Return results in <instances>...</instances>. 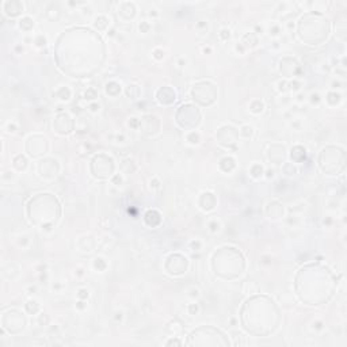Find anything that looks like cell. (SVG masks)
I'll return each instance as SVG.
<instances>
[{
    "mask_svg": "<svg viewBox=\"0 0 347 347\" xmlns=\"http://www.w3.org/2000/svg\"><path fill=\"white\" fill-rule=\"evenodd\" d=\"M18 24H19L20 30H23V31L29 33V31H31V30H33V27H34V20H33V18H31V16H29V15H24V16H22V18L19 19Z\"/></svg>",
    "mask_w": 347,
    "mask_h": 347,
    "instance_id": "cell-8",
    "label": "cell"
},
{
    "mask_svg": "<svg viewBox=\"0 0 347 347\" xmlns=\"http://www.w3.org/2000/svg\"><path fill=\"white\" fill-rule=\"evenodd\" d=\"M289 88L293 89V91H300V88H301V81L297 80V79H294L293 81H290V83H289Z\"/></svg>",
    "mask_w": 347,
    "mask_h": 347,
    "instance_id": "cell-35",
    "label": "cell"
},
{
    "mask_svg": "<svg viewBox=\"0 0 347 347\" xmlns=\"http://www.w3.org/2000/svg\"><path fill=\"white\" fill-rule=\"evenodd\" d=\"M298 62L295 61L294 58L292 57H284L281 60V62H279V69H281V73L286 76V78H292V76H294L295 73V71H297V68H298Z\"/></svg>",
    "mask_w": 347,
    "mask_h": 347,
    "instance_id": "cell-2",
    "label": "cell"
},
{
    "mask_svg": "<svg viewBox=\"0 0 347 347\" xmlns=\"http://www.w3.org/2000/svg\"><path fill=\"white\" fill-rule=\"evenodd\" d=\"M202 195L206 198V201H205V203H199L201 209L205 210V212L213 210V209L216 208V198H214V195L212 194V192H202Z\"/></svg>",
    "mask_w": 347,
    "mask_h": 347,
    "instance_id": "cell-5",
    "label": "cell"
},
{
    "mask_svg": "<svg viewBox=\"0 0 347 347\" xmlns=\"http://www.w3.org/2000/svg\"><path fill=\"white\" fill-rule=\"evenodd\" d=\"M220 221L217 220V218H212L210 221L208 222V228H209V230H210L212 233H217L218 230H220Z\"/></svg>",
    "mask_w": 347,
    "mask_h": 347,
    "instance_id": "cell-24",
    "label": "cell"
},
{
    "mask_svg": "<svg viewBox=\"0 0 347 347\" xmlns=\"http://www.w3.org/2000/svg\"><path fill=\"white\" fill-rule=\"evenodd\" d=\"M114 319H115V321H117V323H121L122 321V319H123V313L121 311H117L114 313Z\"/></svg>",
    "mask_w": 347,
    "mask_h": 347,
    "instance_id": "cell-48",
    "label": "cell"
},
{
    "mask_svg": "<svg viewBox=\"0 0 347 347\" xmlns=\"http://www.w3.org/2000/svg\"><path fill=\"white\" fill-rule=\"evenodd\" d=\"M327 102L331 106H335V105H338L340 102V95L338 92H329L328 95H327Z\"/></svg>",
    "mask_w": 347,
    "mask_h": 347,
    "instance_id": "cell-25",
    "label": "cell"
},
{
    "mask_svg": "<svg viewBox=\"0 0 347 347\" xmlns=\"http://www.w3.org/2000/svg\"><path fill=\"white\" fill-rule=\"evenodd\" d=\"M27 159H26V156H23V155H18V156H15L14 157V160H12V165H14V168L16 171H24L27 168Z\"/></svg>",
    "mask_w": 347,
    "mask_h": 347,
    "instance_id": "cell-10",
    "label": "cell"
},
{
    "mask_svg": "<svg viewBox=\"0 0 347 347\" xmlns=\"http://www.w3.org/2000/svg\"><path fill=\"white\" fill-rule=\"evenodd\" d=\"M186 140L190 144L197 145V144H199V141H201V136H199L198 132H190V133L186 134Z\"/></svg>",
    "mask_w": 347,
    "mask_h": 347,
    "instance_id": "cell-20",
    "label": "cell"
},
{
    "mask_svg": "<svg viewBox=\"0 0 347 347\" xmlns=\"http://www.w3.org/2000/svg\"><path fill=\"white\" fill-rule=\"evenodd\" d=\"M312 328L313 329H321L323 328V323L321 321H315L313 324H312Z\"/></svg>",
    "mask_w": 347,
    "mask_h": 347,
    "instance_id": "cell-51",
    "label": "cell"
},
{
    "mask_svg": "<svg viewBox=\"0 0 347 347\" xmlns=\"http://www.w3.org/2000/svg\"><path fill=\"white\" fill-rule=\"evenodd\" d=\"M127 125H129V127H132V129L137 130L140 127V119L136 117H132V118H129V121H127Z\"/></svg>",
    "mask_w": 347,
    "mask_h": 347,
    "instance_id": "cell-32",
    "label": "cell"
},
{
    "mask_svg": "<svg viewBox=\"0 0 347 347\" xmlns=\"http://www.w3.org/2000/svg\"><path fill=\"white\" fill-rule=\"evenodd\" d=\"M14 176H15V175H14V172H12V171H6V172L2 175L3 181H7V179H10V181H11V179L14 178Z\"/></svg>",
    "mask_w": 347,
    "mask_h": 347,
    "instance_id": "cell-45",
    "label": "cell"
},
{
    "mask_svg": "<svg viewBox=\"0 0 347 347\" xmlns=\"http://www.w3.org/2000/svg\"><path fill=\"white\" fill-rule=\"evenodd\" d=\"M98 98V91L94 87H89L85 89V92H84V99L85 100H95Z\"/></svg>",
    "mask_w": 347,
    "mask_h": 347,
    "instance_id": "cell-23",
    "label": "cell"
},
{
    "mask_svg": "<svg viewBox=\"0 0 347 347\" xmlns=\"http://www.w3.org/2000/svg\"><path fill=\"white\" fill-rule=\"evenodd\" d=\"M117 140L119 141V143H122V141L125 140V136H123V134H117Z\"/></svg>",
    "mask_w": 347,
    "mask_h": 347,
    "instance_id": "cell-59",
    "label": "cell"
},
{
    "mask_svg": "<svg viewBox=\"0 0 347 347\" xmlns=\"http://www.w3.org/2000/svg\"><path fill=\"white\" fill-rule=\"evenodd\" d=\"M263 31H264V29H263L262 24H256V26H255V31H254L256 35H258V34H262Z\"/></svg>",
    "mask_w": 347,
    "mask_h": 347,
    "instance_id": "cell-50",
    "label": "cell"
},
{
    "mask_svg": "<svg viewBox=\"0 0 347 347\" xmlns=\"http://www.w3.org/2000/svg\"><path fill=\"white\" fill-rule=\"evenodd\" d=\"M278 89H279L281 92H286L289 89V83L286 80H281V81H278Z\"/></svg>",
    "mask_w": 347,
    "mask_h": 347,
    "instance_id": "cell-36",
    "label": "cell"
},
{
    "mask_svg": "<svg viewBox=\"0 0 347 347\" xmlns=\"http://www.w3.org/2000/svg\"><path fill=\"white\" fill-rule=\"evenodd\" d=\"M195 29L198 30L199 33H206L208 31V22L206 20H199V22H197Z\"/></svg>",
    "mask_w": 347,
    "mask_h": 347,
    "instance_id": "cell-31",
    "label": "cell"
},
{
    "mask_svg": "<svg viewBox=\"0 0 347 347\" xmlns=\"http://www.w3.org/2000/svg\"><path fill=\"white\" fill-rule=\"evenodd\" d=\"M295 100H297L298 103H301V102H304V100H305V94L300 92L298 95H297V98H295Z\"/></svg>",
    "mask_w": 347,
    "mask_h": 347,
    "instance_id": "cell-53",
    "label": "cell"
},
{
    "mask_svg": "<svg viewBox=\"0 0 347 347\" xmlns=\"http://www.w3.org/2000/svg\"><path fill=\"white\" fill-rule=\"evenodd\" d=\"M267 33H268V35L273 37V38L279 37L281 33H282L281 24H278V23H271V24H270V27H268V30H267Z\"/></svg>",
    "mask_w": 347,
    "mask_h": 347,
    "instance_id": "cell-16",
    "label": "cell"
},
{
    "mask_svg": "<svg viewBox=\"0 0 347 347\" xmlns=\"http://www.w3.org/2000/svg\"><path fill=\"white\" fill-rule=\"evenodd\" d=\"M152 54H153V57H155L156 60H163V58H164V50H163V49L157 48V49L153 50Z\"/></svg>",
    "mask_w": 347,
    "mask_h": 347,
    "instance_id": "cell-37",
    "label": "cell"
},
{
    "mask_svg": "<svg viewBox=\"0 0 347 347\" xmlns=\"http://www.w3.org/2000/svg\"><path fill=\"white\" fill-rule=\"evenodd\" d=\"M126 95L130 98V99H137L140 95V88L137 87V85H127V88H126Z\"/></svg>",
    "mask_w": 347,
    "mask_h": 347,
    "instance_id": "cell-18",
    "label": "cell"
},
{
    "mask_svg": "<svg viewBox=\"0 0 347 347\" xmlns=\"http://www.w3.org/2000/svg\"><path fill=\"white\" fill-rule=\"evenodd\" d=\"M88 110L91 111V113H98V111L100 110V105L96 103V102H91V103L88 105Z\"/></svg>",
    "mask_w": 347,
    "mask_h": 347,
    "instance_id": "cell-41",
    "label": "cell"
},
{
    "mask_svg": "<svg viewBox=\"0 0 347 347\" xmlns=\"http://www.w3.org/2000/svg\"><path fill=\"white\" fill-rule=\"evenodd\" d=\"M263 109H264V105H263V102H260V100H254L250 105V111L254 114H260L263 111Z\"/></svg>",
    "mask_w": 347,
    "mask_h": 347,
    "instance_id": "cell-19",
    "label": "cell"
},
{
    "mask_svg": "<svg viewBox=\"0 0 347 347\" xmlns=\"http://www.w3.org/2000/svg\"><path fill=\"white\" fill-rule=\"evenodd\" d=\"M111 182H113L114 186H121L122 182H123V179H122V176L119 174H115L114 176H113V179H111Z\"/></svg>",
    "mask_w": 347,
    "mask_h": 347,
    "instance_id": "cell-40",
    "label": "cell"
},
{
    "mask_svg": "<svg viewBox=\"0 0 347 347\" xmlns=\"http://www.w3.org/2000/svg\"><path fill=\"white\" fill-rule=\"evenodd\" d=\"M76 295H78L79 300H87L88 295H89V292H88L87 288H80L78 290V293H76Z\"/></svg>",
    "mask_w": 347,
    "mask_h": 347,
    "instance_id": "cell-30",
    "label": "cell"
},
{
    "mask_svg": "<svg viewBox=\"0 0 347 347\" xmlns=\"http://www.w3.org/2000/svg\"><path fill=\"white\" fill-rule=\"evenodd\" d=\"M29 243H30V240H29V237L27 236H19L18 237V246L19 247H22V248H26V247H29Z\"/></svg>",
    "mask_w": 347,
    "mask_h": 347,
    "instance_id": "cell-34",
    "label": "cell"
},
{
    "mask_svg": "<svg viewBox=\"0 0 347 347\" xmlns=\"http://www.w3.org/2000/svg\"><path fill=\"white\" fill-rule=\"evenodd\" d=\"M92 266H94V268H95L96 271L103 273L105 270H106V267H107V263H106V260L103 258H95V259H94Z\"/></svg>",
    "mask_w": 347,
    "mask_h": 347,
    "instance_id": "cell-17",
    "label": "cell"
},
{
    "mask_svg": "<svg viewBox=\"0 0 347 347\" xmlns=\"http://www.w3.org/2000/svg\"><path fill=\"white\" fill-rule=\"evenodd\" d=\"M94 24H95V27L98 30H106L107 27L110 26V19L107 18L106 15H98L96 18H95V22H94Z\"/></svg>",
    "mask_w": 347,
    "mask_h": 347,
    "instance_id": "cell-12",
    "label": "cell"
},
{
    "mask_svg": "<svg viewBox=\"0 0 347 347\" xmlns=\"http://www.w3.org/2000/svg\"><path fill=\"white\" fill-rule=\"evenodd\" d=\"M235 167H236V163H235V159L230 156H226V157H222L220 160V168L225 172H230Z\"/></svg>",
    "mask_w": 347,
    "mask_h": 347,
    "instance_id": "cell-9",
    "label": "cell"
},
{
    "mask_svg": "<svg viewBox=\"0 0 347 347\" xmlns=\"http://www.w3.org/2000/svg\"><path fill=\"white\" fill-rule=\"evenodd\" d=\"M274 176V170H267L266 171V178H273Z\"/></svg>",
    "mask_w": 347,
    "mask_h": 347,
    "instance_id": "cell-56",
    "label": "cell"
},
{
    "mask_svg": "<svg viewBox=\"0 0 347 347\" xmlns=\"http://www.w3.org/2000/svg\"><path fill=\"white\" fill-rule=\"evenodd\" d=\"M165 344H167V346H170V344H178V346H179V344H182V342L178 340V339H170Z\"/></svg>",
    "mask_w": 347,
    "mask_h": 347,
    "instance_id": "cell-54",
    "label": "cell"
},
{
    "mask_svg": "<svg viewBox=\"0 0 347 347\" xmlns=\"http://www.w3.org/2000/svg\"><path fill=\"white\" fill-rule=\"evenodd\" d=\"M76 308H78L79 311H84L85 308H87V304L84 302V300H79V301L76 302Z\"/></svg>",
    "mask_w": 347,
    "mask_h": 347,
    "instance_id": "cell-46",
    "label": "cell"
},
{
    "mask_svg": "<svg viewBox=\"0 0 347 347\" xmlns=\"http://www.w3.org/2000/svg\"><path fill=\"white\" fill-rule=\"evenodd\" d=\"M188 297L192 298V300H195V298H198L199 297V289L198 288H195V286H192V288L188 289Z\"/></svg>",
    "mask_w": 347,
    "mask_h": 347,
    "instance_id": "cell-33",
    "label": "cell"
},
{
    "mask_svg": "<svg viewBox=\"0 0 347 347\" xmlns=\"http://www.w3.org/2000/svg\"><path fill=\"white\" fill-rule=\"evenodd\" d=\"M264 174V171H263V167L260 165V164H252L251 165V168H250V175L252 178H255V179H258V178H260L262 176V175Z\"/></svg>",
    "mask_w": 347,
    "mask_h": 347,
    "instance_id": "cell-15",
    "label": "cell"
},
{
    "mask_svg": "<svg viewBox=\"0 0 347 347\" xmlns=\"http://www.w3.org/2000/svg\"><path fill=\"white\" fill-rule=\"evenodd\" d=\"M35 292H37V286L35 285H30L29 288H27V293L29 294H34Z\"/></svg>",
    "mask_w": 347,
    "mask_h": 347,
    "instance_id": "cell-52",
    "label": "cell"
},
{
    "mask_svg": "<svg viewBox=\"0 0 347 347\" xmlns=\"http://www.w3.org/2000/svg\"><path fill=\"white\" fill-rule=\"evenodd\" d=\"M105 89H106L107 95L117 96V95H119V92H121V85H119L118 83H115V81H110V83L106 84Z\"/></svg>",
    "mask_w": 347,
    "mask_h": 347,
    "instance_id": "cell-11",
    "label": "cell"
},
{
    "mask_svg": "<svg viewBox=\"0 0 347 347\" xmlns=\"http://www.w3.org/2000/svg\"><path fill=\"white\" fill-rule=\"evenodd\" d=\"M266 213L270 218L277 220V218H281L284 216V206H282L279 202H277V201H271V202H268V205H267Z\"/></svg>",
    "mask_w": 347,
    "mask_h": 347,
    "instance_id": "cell-3",
    "label": "cell"
},
{
    "mask_svg": "<svg viewBox=\"0 0 347 347\" xmlns=\"http://www.w3.org/2000/svg\"><path fill=\"white\" fill-rule=\"evenodd\" d=\"M23 50H24L23 46H20V45H16V46H15V52H16V53H23Z\"/></svg>",
    "mask_w": 347,
    "mask_h": 347,
    "instance_id": "cell-57",
    "label": "cell"
},
{
    "mask_svg": "<svg viewBox=\"0 0 347 347\" xmlns=\"http://www.w3.org/2000/svg\"><path fill=\"white\" fill-rule=\"evenodd\" d=\"M288 27H289V29H293V27H294V23H292V20H290V22L288 23Z\"/></svg>",
    "mask_w": 347,
    "mask_h": 347,
    "instance_id": "cell-64",
    "label": "cell"
},
{
    "mask_svg": "<svg viewBox=\"0 0 347 347\" xmlns=\"http://www.w3.org/2000/svg\"><path fill=\"white\" fill-rule=\"evenodd\" d=\"M149 186H151V188H159L160 187V181L157 178H152L151 181H149Z\"/></svg>",
    "mask_w": 347,
    "mask_h": 347,
    "instance_id": "cell-43",
    "label": "cell"
},
{
    "mask_svg": "<svg viewBox=\"0 0 347 347\" xmlns=\"http://www.w3.org/2000/svg\"><path fill=\"white\" fill-rule=\"evenodd\" d=\"M240 134L244 138H251V137L254 136V127L251 125H243L240 127Z\"/></svg>",
    "mask_w": 347,
    "mask_h": 347,
    "instance_id": "cell-21",
    "label": "cell"
},
{
    "mask_svg": "<svg viewBox=\"0 0 347 347\" xmlns=\"http://www.w3.org/2000/svg\"><path fill=\"white\" fill-rule=\"evenodd\" d=\"M309 100H311L312 105H317L321 99H320V95H319L317 92H312L311 95H309Z\"/></svg>",
    "mask_w": 347,
    "mask_h": 347,
    "instance_id": "cell-38",
    "label": "cell"
},
{
    "mask_svg": "<svg viewBox=\"0 0 347 347\" xmlns=\"http://www.w3.org/2000/svg\"><path fill=\"white\" fill-rule=\"evenodd\" d=\"M6 130H7V133H15V132H16V125H15L14 122H8L7 126H6Z\"/></svg>",
    "mask_w": 347,
    "mask_h": 347,
    "instance_id": "cell-44",
    "label": "cell"
},
{
    "mask_svg": "<svg viewBox=\"0 0 347 347\" xmlns=\"http://www.w3.org/2000/svg\"><path fill=\"white\" fill-rule=\"evenodd\" d=\"M24 11L23 3L18 2V0H8V2L3 3V12L10 18H15V16L20 15Z\"/></svg>",
    "mask_w": 347,
    "mask_h": 347,
    "instance_id": "cell-1",
    "label": "cell"
},
{
    "mask_svg": "<svg viewBox=\"0 0 347 347\" xmlns=\"http://www.w3.org/2000/svg\"><path fill=\"white\" fill-rule=\"evenodd\" d=\"M212 49L210 48H203V53H210Z\"/></svg>",
    "mask_w": 347,
    "mask_h": 347,
    "instance_id": "cell-63",
    "label": "cell"
},
{
    "mask_svg": "<svg viewBox=\"0 0 347 347\" xmlns=\"http://www.w3.org/2000/svg\"><path fill=\"white\" fill-rule=\"evenodd\" d=\"M178 65H179V67H185V65H186V58H185V57H179V60H178Z\"/></svg>",
    "mask_w": 347,
    "mask_h": 347,
    "instance_id": "cell-55",
    "label": "cell"
},
{
    "mask_svg": "<svg viewBox=\"0 0 347 347\" xmlns=\"http://www.w3.org/2000/svg\"><path fill=\"white\" fill-rule=\"evenodd\" d=\"M305 155H306L305 148L300 147V145H297V147H294V148L292 149V153H290L292 159H293L295 163H301V161L305 160Z\"/></svg>",
    "mask_w": 347,
    "mask_h": 347,
    "instance_id": "cell-7",
    "label": "cell"
},
{
    "mask_svg": "<svg viewBox=\"0 0 347 347\" xmlns=\"http://www.w3.org/2000/svg\"><path fill=\"white\" fill-rule=\"evenodd\" d=\"M218 37H220L221 41H228L230 38V30L229 29H221L220 33H218Z\"/></svg>",
    "mask_w": 347,
    "mask_h": 347,
    "instance_id": "cell-29",
    "label": "cell"
},
{
    "mask_svg": "<svg viewBox=\"0 0 347 347\" xmlns=\"http://www.w3.org/2000/svg\"><path fill=\"white\" fill-rule=\"evenodd\" d=\"M34 44H35L38 48H44V46L46 45V37L44 35V34H38V35L34 38Z\"/></svg>",
    "mask_w": 347,
    "mask_h": 347,
    "instance_id": "cell-26",
    "label": "cell"
},
{
    "mask_svg": "<svg viewBox=\"0 0 347 347\" xmlns=\"http://www.w3.org/2000/svg\"><path fill=\"white\" fill-rule=\"evenodd\" d=\"M38 323H40V325H46L49 323V317L45 313H41L40 317H38Z\"/></svg>",
    "mask_w": 347,
    "mask_h": 347,
    "instance_id": "cell-42",
    "label": "cell"
},
{
    "mask_svg": "<svg viewBox=\"0 0 347 347\" xmlns=\"http://www.w3.org/2000/svg\"><path fill=\"white\" fill-rule=\"evenodd\" d=\"M263 259H264V260H263V263H264V264H268V263H271V262H270V260H268V258H267V256H263Z\"/></svg>",
    "mask_w": 347,
    "mask_h": 347,
    "instance_id": "cell-62",
    "label": "cell"
},
{
    "mask_svg": "<svg viewBox=\"0 0 347 347\" xmlns=\"http://www.w3.org/2000/svg\"><path fill=\"white\" fill-rule=\"evenodd\" d=\"M24 309H26L29 315H35V313H38V311H40V304H38V301L31 298L24 304Z\"/></svg>",
    "mask_w": 347,
    "mask_h": 347,
    "instance_id": "cell-13",
    "label": "cell"
},
{
    "mask_svg": "<svg viewBox=\"0 0 347 347\" xmlns=\"http://www.w3.org/2000/svg\"><path fill=\"white\" fill-rule=\"evenodd\" d=\"M157 95H164V98H160L159 102L163 105H170V103H172V102L175 100V92L172 91L171 88L168 87H163L161 89H159V92H157Z\"/></svg>",
    "mask_w": 347,
    "mask_h": 347,
    "instance_id": "cell-4",
    "label": "cell"
},
{
    "mask_svg": "<svg viewBox=\"0 0 347 347\" xmlns=\"http://www.w3.org/2000/svg\"><path fill=\"white\" fill-rule=\"evenodd\" d=\"M190 247H191L192 251H199L201 247H202V243H201L198 239H195V240H192V241L190 243Z\"/></svg>",
    "mask_w": 347,
    "mask_h": 347,
    "instance_id": "cell-39",
    "label": "cell"
},
{
    "mask_svg": "<svg viewBox=\"0 0 347 347\" xmlns=\"http://www.w3.org/2000/svg\"><path fill=\"white\" fill-rule=\"evenodd\" d=\"M240 44L246 49L247 48H254V46H256V44H258V37H256L255 33H247V34L243 35Z\"/></svg>",
    "mask_w": 347,
    "mask_h": 347,
    "instance_id": "cell-6",
    "label": "cell"
},
{
    "mask_svg": "<svg viewBox=\"0 0 347 347\" xmlns=\"http://www.w3.org/2000/svg\"><path fill=\"white\" fill-rule=\"evenodd\" d=\"M235 50H236L237 53H240V54H244V52H246V48H244L240 42H237V44L235 45Z\"/></svg>",
    "mask_w": 347,
    "mask_h": 347,
    "instance_id": "cell-47",
    "label": "cell"
},
{
    "mask_svg": "<svg viewBox=\"0 0 347 347\" xmlns=\"http://www.w3.org/2000/svg\"><path fill=\"white\" fill-rule=\"evenodd\" d=\"M187 312H188V315H191V316L198 315V313H199V305H198V304H195V302L188 304V306H187Z\"/></svg>",
    "mask_w": 347,
    "mask_h": 347,
    "instance_id": "cell-27",
    "label": "cell"
},
{
    "mask_svg": "<svg viewBox=\"0 0 347 347\" xmlns=\"http://www.w3.org/2000/svg\"><path fill=\"white\" fill-rule=\"evenodd\" d=\"M107 35H109V37H114V35H115V29L107 30Z\"/></svg>",
    "mask_w": 347,
    "mask_h": 347,
    "instance_id": "cell-58",
    "label": "cell"
},
{
    "mask_svg": "<svg viewBox=\"0 0 347 347\" xmlns=\"http://www.w3.org/2000/svg\"><path fill=\"white\" fill-rule=\"evenodd\" d=\"M60 100H62V102H67V100H69L71 99V89L68 88V87H60L57 91H56V94H54Z\"/></svg>",
    "mask_w": 347,
    "mask_h": 347,
    "instance_id": "cell-14",
    "label": "cell"
},
{
    "mask_svg": "<svg viewBox=\"0 0 347 347\" xmlns=\"http://www.w3.org/2000/svg\"><path fill=\"white\" fill-rule=\"evenodd\" d=\"M138 30H140V33L147 34L149 30H151V23H149L148 20H141L138 23Z\"/></svg>",
    "mask_w": 347,
    "mask_h": 347,
    "instance_id": "cell-28",
    "label": "cell"
},
{
    "mask_svg": "<svg viewBox=\"0 0 347 347\" xmlns=\"http://www.w3.org/2000/svg\"><path fill=\"white\" fill-rule=\"evenodd\" d=\"M282 171H284V174H286L288 176H292V175L297 172V167H295L293 163H286V164L282 167Z\"/></svg>",
    "mask_w": 347,
    "mask_h": 347,
    "instance_id": "cell-22",
    "label": "cell"
},
{
    "mask_svg": "<svg viewBox=\"0 0 347 347\" xmlns=\"http://www.w3.org/2000/svg\"><path fill=\"white\" fill-rule=\"evenodd\" d=\"M76 271H78V273H76V274H78V275H79V277H81V275H83V274H84V270H83V268H81V267H80V268H78V270H76Z\"/></svg>",
    "mask_w": 347,
    "mask_h": 347,
    "instance_id": "cell-60",
    "label": "cell"
},
{
    "mask_svg": "<svg viewBox=\"0 0 347 347\" xmlns=\"http://www.w3.org/2000/svg\"><path fill=\"white\" fill-rule=\"evenodd\" d=\"M339 85H340L339 81H333V83H332V88H339Z\"/></svg>",
    "mask_w": 347,
    "mask_h": 347,
    "instance_id": "cell-61",
    "label": "cell"
},
{
    "mask_svg": "<svg viewBox=\"0 0 347 347\" xmlns=\"http://www.w3.org/2000/svg\"><path fill=\"white\" fill-rule=\"evenodd\" d=\"M148 15H149V18H157V16H159V11H157L156 8H151Z\"/></svg>",
    "mask_w": 347,
    "mask_h": 347,
    "instance_id": "cell-49",
    "label": "cell"
}]
</instances>
